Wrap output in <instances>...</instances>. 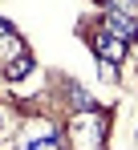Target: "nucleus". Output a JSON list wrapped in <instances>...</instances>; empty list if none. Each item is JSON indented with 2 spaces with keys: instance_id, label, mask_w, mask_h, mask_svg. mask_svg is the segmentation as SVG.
<instances>
[{
  "instance_id": "nucleus-1",
  "label": "nucleus",
  "mask_w": 138,
  "mask_h": 150,
  "mask_svg": "<svg viewBox=\"0 0 138 150\" xmlns=\"http://www.w3.org/2000/svg\"><path fill=\"white\" fill-rule=\"evenodd\" d=\"M65 146L69 150H106V114H102V110L69 114V122H65Z\"/></svg>"
},
{
  "instance_id": "nucleus-2",
  "label": "nucleus",
  "mask_w": 138,
  "mask_h": 150,
  "mask_svg": "<svg viewBox=\"0 0 138 150\" xmlns=\"http://www.w3.org/2000/svg\"><path fill=\"white\" fill-rule=\"evenodd\" d=\"M93 53H97V61H106V65H122L130 49H126L122 37L106 33V28H97V33H93Z\"/></svg>"
},
{
  "instance_id": "nucleus-3",
  "label": "nucleus",
  "mask_w": 138,
  "mask_h": 150,
  "mask_svg": "<svg viewBox=\"0 0 138 150\" xmlns=\"http://www.w3.org/2000/svg\"><path fill=\"white\" fill-rule=\"evenodd\" d=\"M102 28H106V33H114V37H122L126 45H130V41H138V16H118V12H106V16H102Z\"/></svg>"
},
{
  "instance_id": "nucleus-4",
  "label": "nucleus",
  "mask_w": 138,
  "mask_h": 150,
  "mask_svg": "<svg viewBox=\"0 0 138 150\" xmlns=\"http://www.w3.org/2000/svg\"><path fill=\"white\" fill-rule=\"evenodd\" d=\"M65 101L73 114H85V110H97V101L90 98V89L81 85V81H65Z\"/></svg>"
},
{
  "instance_id": "nucleus-5",
  "label": "nucleus",
  "mask_w": 138,
  "mask_h": 150,
  "mask_svg": "<svg viewBox=\"0 0 138 150\" xmlns=\"http://www.w3.org/2000/svg\"><path fill=\"white\" fill-rule=\"evenodd\" d=\"M0 69H4V77H8V81H24V77L37 69V61H33V53H24V57L8 61V65H0Z\"/></svg>"
},
{
  "instance_id": "nucleus-6",
  "label": "nucleus",
  "mask_w": 138,
  "mask_h": 150,
  "mask_svg": "<svg viewBox=\"0 0 138 150\" xmlns=\"http://www.w3.org/2000/svg\"><path fill=\"white\" fill-rule=\"evenodd\" d=\"M21 150H69V146H65V138H61V134H53V130H49V134H41V138H24Z\"/></svg>"
},
{
  "instance_id": "nucleus-7",
  "label": "nucleus",
  "mask_w": 138,
  "mask_h": 150,
  "mask_svg": "<svg viewBox=\"0 0 138 150\" xmlns=\"http://www.w3.org/2000/svg\"><path fill=\"white\" fill-rule=\"evenodd\" d=\"M24 41L16 37V33H8V37H0V65H8V61H16V57H24Z\"/></svg>"
},
{
  "instance_id": "nucleus-8",
  "label": "nucleus",
  "mask_w": 138,
  "mask_h": 150,
  "mask_svg": "<svg viewBox=\"0 0 138 150\" xmlns=\"http://www.w3.org/2000/svg\"><path fill=\"white\" fill-rule=\"evenodd\" d=\"M102 12H118V16H138V0H102Z\"/></svg>"
},
{
  "instance_id": "nucleus-9",
  "label": "nucleus",
  "mask_w": 138,
  "mask_h": 150,
  "mask_svg": "<svg viewBox=\"0 0 138 150\" xmlns=\"http://www.w3.org/2000/svg\"><path fill=\"white\" fill-rule=\"evenodd\" d=\"M8 33H12V25H8V21L0 16V37H8Z\"/></svg>"
},
{
  "instance_id": "nucleus-10",
  "label": "nucleus",
  "mask_w": 138,
  "mask_h": 150,
  "mask_svg": "<svg viewBox=\"0 0 138 150\" xmlns=\"http://www.w3.org/2000/svg\"><path fill=\"white\" fill-rule=\"evenodd\" d=\"M0 126H4V105H0Z\"/></svg>"
}]
</instances>
